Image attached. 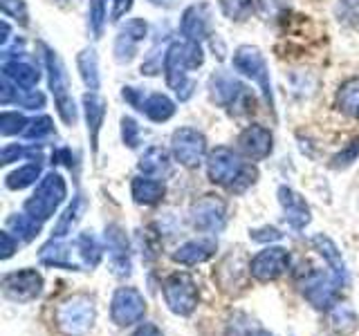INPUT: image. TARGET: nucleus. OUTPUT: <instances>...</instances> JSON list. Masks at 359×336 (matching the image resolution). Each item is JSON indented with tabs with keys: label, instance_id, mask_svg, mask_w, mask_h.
I'll return each instance as SVG.
<instances>
[{
	"label": "nucleus",
	"instance_id": "obj_1",
	"mask_svg": "<svg viewBox=\"0 0 359 336\" xmlns=\"http://www.w3.org/2000/svg\"><path fill=\"white\" fill-rule=\"evenodd\" d=\"M205 63V54H202L200 43L194 41H173L171 48L164 54V72H166V83L180 101H187L194 94L196 83L189 81V70H198Z\"/></svg>",
	"mask_w": 359,
	"mask_h": 336
},
{
	"label": "nucleus",
	"instance_id": "obj_2",
	"mask_svg": "<svg viewBox=\"0 0 359 336\" xmlns=\"http://www.w3.org/2000/svg\"><path fill=\"white\" fill-rule=\"evenodd\" d=\"M65 195H67V186L63 182V177L59 173H48L39 182L34 195L25 202V213L39 222L48 220L61 206Z\"/></svg>",
	"mask_w": 359,
	"mask_h": 336
},
{
	"label": "nucleus",
	"instance_id": "obj_3",
	"mask_svg": "<svg viewBox=\"0 0 359 336\" xmlns=\"http://www.w3.org/2000/svg\"><path fill=\"white\" fill-rule=\"evenodd\" d=\"M209 90H211V99L220 108H227L231 115H243V112L250 110V106H254V97L247 90V85H243L229 72L218 70L213 74L209 81Z\"/></svg>",
	"mask_w": 359,
	"mask_h": 336
},
{
	"label": "nucleus",
	"instance_id": "obj_4",
	"mask_svg": "<svg viewBox=\"0 0 359 336\" xmlns=\"http://www.w3.org/2000/svg\"><path fill=\"white\" fill-rule=\"evenodd\" d=\"M56 323L65 336H83L95 323V302L83 294H76L61 302L56 309Z\"/></svg>",
	"mask_w": 359,
	"mask_h": 336
},
{
	"label": "nucleus",
	"instance_id": "obj_5",
	"mask_svg": "<svg viewBox=\"0 0 359 336\" xmlns=\"http://www.w3.org/2000/svg\"><path fill=\"white\" fill-rule=\"evenodd\" d=\"M233 67L241 74H245L247 78H252L254 83H258V88L263 90V94L267 99L269 108H274V94H272V83H269V70H267V63L263 59L261 50L252 48V45H243V48H238L233 54Z\"/></svg>",
	"mask_w": 359,
	"mask_h": 336
},
{
	"label": "nucleus",
	"instance_id": "obj_6",
	"mask_svg": "<svg viewBox=\"0 0 359 336\" xmlns=\"http://www.w3.org/2000/svg\"><path fill=\"white\" fill-rule=\"evenodd\" d=\"M43 52H45V65H48L50 88H52V94H54V101H56V108H59V115L63 117V121L72 126V123L76 121V110H74V101L70 99V92H67L65 67H63L59 56H56V52H52L50 48H45V45H43Z\"/></svg>",
	"mask_w": 359,
	"mask_h": 336
},
{
	"label": "nucleus",
	"instance_id": "obj_7",
	"mask_svg": "<svg viewBox=\"0 0 359 336\" xmlns=\"http://www.w3.org/2000/svg\"><path fill=\"white\" fill-rule=\"evenodd\" d=\"M164 300L168 309L180 316H189L198 305V287L189 274H173L164 280Z\"/></svg>",
	"mask_w": 359,
	"mask_h": 336
},
{
	"label": "nucleus",
	"instance_id": "obj_8",
	"mask_svg": "<svg viewBox=\"0 0 359 336\" xmlns=\"http://www.w3.org/2000/svg\"><path fill=\"white\" fill-rule=\"evenodd\" d=\"M245 164L241 162V157L236 155L227 146H220V148L211 150L209 160H207V171H209V179L213 184H222V186H231L236 179L241 177V173L245 171Z\"/></svg>",
	"mask_w": 359,
	"mask_h": 336
},
{
	"label": "nucleus",
	"instance_id": "obj_9",
	"mask_svg": "<svg viewBox=\"0 0 359 336\" xmlns=\"http://www.w3.org/2000/svg\"><path fill=\"white\" fill-rule=\"evenodd\" d=\"M227 222V206L218 195H205L191 209V224L198 231L218 233Z\"/></svg>",
	"mask_w": 359,
	"mask_h": 336
},
{
	"label": "nucleus",
	"instance_id": "obj_10",
	"mask_svg": "<svg viewBox=\"0 0 359 336\" xmlns=\"http://www.w3.org/2000/svg\"><path fill=\"white\" fill-rule=\"evenodd\" d=\"M171 148H173V155L180 164L194 168L205 160L207 139H205V134L194 128H180L173 132Z\"/></svg>",
	"mask_w": 359,
	"mask_h": 336
},
{
	"label": "nucleus",
	"instance_id": "obj_11",
	"mask_svg": "<svg viewBox=\"0 0 359 336\" xmlns=\"http://www.w3.org/2000/svg\"><path fill=\"white\" fill-rule=\"evenodd\" d=\"M144 312H146V302L137 289H133V287L117 289L115 298H112V307H110V316L117 325L126 328V325L140 323L144 318Z\"/></svg>",
	"mask_w": 359,
	"mask_h": 336
},
{
	"label": "nucleus",
	"instance_id": "obj_12",
	"mask_svg": "<svg viewBox=\"0 0 359 336\" xmlns=\"http://www.w3.org/2000/svg\"><path fill=\"white\" fill-rule=\"evenodd\" d=\"M43 289V278L34 269H22V272L9 274L3 280V291L5 296L16 300V302H29L34 300Z\"/></svg>",
	"mask_w": 359,
	"mask_h": 336
},
{
	"label": "nucleus",
	"instance_id": "obj_13",
	"mask_svg": "<svg viewBox=\"0 0 359 336\" xmlns=\"http://www.w3.org/2000/svg\"><path fill=\"white\" fill-rule=\"evenodd\" d=\"M290 269V253L280 246H267L265 251L254 255V260L250 262V272L258 280H274L280 274H285Z\"/></svg>",
	"mask_w": 359,
	"mask_h": 336
},
{
	"label": "nucleus",
	"instance_id": "obj_14",
	"mask_svg": "<svg viewBox=\"0 0 359 336\" xmlns=\"http://www.w3.org/2000/svg\"><path fill=\"white\" fill-rule=\"evenodd\" d=\"M238 148L247 160L261 162L272 153V132L263 126H250L247 130L241 132Z\"/></svg>",
	"mask_w": 359,
	"mask_h": 336
},
{
	"label": "nucleus",
	"instance_id": "obj_15",
	"mask_svg": "<svg viewBox=\"0 0 359 336\" xmlns=\"http://www.w3.org/2000/svg\"><path fill=\"white\" fill-rule=\"evenodd\" d=\"M278 202L280 206H283V213H285V222L290 224L292 229H306L308 222H310V206L306 204V200H303L299 193H294L292 188L287 186H280L278 188Z\"/></svg>",
	"mask_w": 359,
	"mask_h": 336
},
{
	"label": "nucleus",
	"instance_id": "obj_16",
	"mask_svg": "<svg viewBox=\"0 0 359 336\" xmlns=\"http://www.w3.org/2000/svg\"><path fill=\"white\" fill-rule=\"evenodd\" d=\"M39 258H41V262L48 265V267H65V269L83 267L81 258H79V251H76V244L70 246V244H65L56 238H52V242H48L43 246Z\"/></svg>",
	"mask_w": 359,
	"mask_h": 336
},
{
	"label": "nucleus",
	"instance_id": "obj_17",
	"mask_svg": "<svg viewBox=\"0 0 359 336\" xmlns=\"http://www.w3.org/2000/svg\"><path fill=\"white\" fill-rule=\"evenodd\" d=\"M106 246L110 251V260H112V267H115V274L126 276L130 272V253H128L126 233L119 227H115V224H110L106 229Z\"/></svg>",
	"mask_w": 359,
	"mask_h": 336
},
{
	"label": "nucleus",
	"instance_id": "obj_18",
	"mask_svg": "<svg viewBox=\"0 0 359 336\" xmlns=\"http://www.w3.org/2000/svg\"><path fill=\"white\" fill-rule=\"evenodd\" d=\"M180 31H182L184 41L200 43L207 38L209 34V16L205 5H191L184 9L182 20H180Z\"/></svg>",
	"mask_w": 359,
	"mask_h": 336
},
{
	"label": "nucleus",
	"instance_id": "obj_19",
	"mask_svg": "<svg viewBox=\"0 0 359 336\" xmlns=\"http://www.w3.org/2000/svg\"><path fill=\"white\" fill-rule=\"evenodd\" d=\"M213 253H216V242L209 238H202V240H191L180 246V249L173 253V260L184 267H191V265L209 260Z\"/></svg>",
	"mask_w": 359,
	"mask_h": 336
},
{
	"label": "nucleus",
	"instance_id": "obj_20",
	"mask_svg": "<svg viewBox=\"0 0 359 336\" xmlns=\"http://www.w3.org/2000/svg\"><path fill=\"white\" fill-rule=\"evenodd\" d=\"M312 244L317 246V251L325 258V262H328V267H330V276L344 287L348 283V272H346V265L341 260V253L334 246V242L330 238H325V235H314Z\"/></svg>",
	"mask_w": 359,
	"mask_h": 336
},
{
	"label": "nucleus",
	"instance_id": "obj_21",
	"mask_svg": "<svg viewBox=\"0 0 359 336\" xmlns=\"http://www.w3.org/2000/svg\"><path fill=\"white\" fill-rule=\"evenodd\" d=\"M140 171L149 177L164 179L171 175V157H168V153L160 148V146H153V148H149L142 155Z\"/></svg>",
	"mask_w": 359,
	"mask_h": 336
},
{
	"label": "nucleus",
	"instance_id": "obj_22",
	"mask_svg": "<svg viewBox=\"0 0 359 336\" xmlns=\"http://www.w3.org/2000/svg\"><path fill=\"white\" fill-rule=\"evenodd\" d=\"M3 76L22 90H34L39 83V78H41L39 70H34V67L25 61H5L3 63Z\"/></svg>",
	"mask_w": 359,
	"mask_h": 336
},
{
	"label": "nucleus",
	"instance_id": "obj_23",
	"mask_svg": "<svg viewBox=\"0 0 359 336\" xmlns=\"http://www.w3.org/2000/svg\"><path fill=\"white\" fill-rule=\"evenodd\" d=\"M83 108H86L90 144H93V150H97L99 130H101V123H104V117H106V104L101 101V97H97V92H88L83 97Z\"/></svg>",
	"mask_w": 359,
	"mask_h": 336
},
{
	"label": "nucleus",
	"instance_id": "obj_24",
	"mask_svg": "<svg viewBox=\"0 0 359 336\" xmlns=\"http://www.w3.org/2000/svg\"><path fill=\"white\" fill-rule=\"evenodd\" d=\"M133 197L137 204H155L164 197V184L155 177H135L133 179Z\"/></svg>",
	"mask_w": 359,
	"mask_h": 336
},
{
	"label": "nucleus",
	"instance_id": "obj_25",
	"mask_svg": "<svg viewBox=\"0 0 359 336\" xmlns=\"http://www.w3.org/2000/svg\"><path fill=\"white\" fill-rule=\"evenodd\" d=\"M142 112L151 121L162 123V121H168V119L175 115V104L166 94H151L149 99L144 101Z\"/></svg>",
	"mask_w": 359,
	"mask_h": 336
},
{
	"label": "nucleus",
	"instance_id": "obj_26",
	"mask_svg": "<svg viewBox=\"0 0 359 336\" xmlns=\"http://www.w3.org/2000/svg\"><path fill=\"white\" fill-rule=\"evenodd\" d=\"M337 108L344 115L359 119V78H351V81H346L339 88V92H337Z\"/></svg>",
	"mask_w": 359,
	"mask_h": 336
},
{
	"label": "nucleus",
	"instance_id": "obj_27",
	"mask_svg": "<svg viewBox=\"0 0 359 336\" xmlns=\"http://www.w3.org/2000/svg\"><path fill=\"white\" fill-rule=\"evenodd\" d=\"M86 209V202L81 195H76L72 200V204L65 209V213L61 216V220L56 222V229H54V238L56 240H63L67 233H72V229L76 227V222L81 220V213Z\"/></svg>",
	"mask_w": 359,
	"mask_h": 336
},
{
	"label": "nucleus",
	"instance_id": "obj_28",
	"mask_svg": "<svg viewBox=\"0 0 359 336\" xmlns=\"http://www.w3.org/2000/svg\"><path fill=\"white\" fill-rule=\"evenodd\" d=\"M74 244H76V251H79V258H81L83 267H97L99 265L101 255H104V249H101L99 240L93 233H81Z\"/></svg>",
	"mask_w": 359,
	"mask_h": 336
},
{
	"label": "nucleus",
	"instance_id": "obj_29",
	"mask_svg": "<svg viewBox=\"0 0 359 336\" xmlns=\"http://www.w3.org/2000/svg\"><path fill=\"white\" fill-rule=\"evenodd\" d=\"M330 325L337 334H353L357 330V314L344 305V302H337L334 307H330Z\"/></svg>",
	"mask_w": 359,
	"mask_h": 336
},
{
	"label": "nucleus",
	"instance_id": "obj_30",
	"mask_svg": "<svg viewBox=\"0 0 359 336\" xmlns=\"http://www.w3.org/2000/svg\"><path fill=\"white\" fill-rule=\"evenodd\" d=\"M76 65H79V72H81L83 83L90 88V92H97L99 90V67H97L95 50H83L76 56Z\"/></svg>",
	"mask_w": 359,
	"mask_h": 336
},
{
	"label": "nucleus",
	"instance_id": "obj_31",
	"mask_svg": "<svg viewBox=\"0 0 359 336\" xmlns=\"http://www.w3.org/2000/svg\"><path fill=\"white\" fill-rule=\"evenodd\" d=\"M7 227L11 231H16V238H22V240H34L41 231V222L34 220L27 213H18V216L9 218L7 220Z\"/></svg>",
	"mask_w": 359,
	"mask_h": 336
},
{
	"label": "nucleus",
	"instance_id": "obj_32",
	"mask_svg": "<svg viewBox=\"0 0 359 336\" xmlns=\"http://www.w3.org/2000/svg\"><path fill=\"white\" fill-rule=\"evenodd\" d=\"M39 177H41V164L39 162L20 166L18 171H14L7 177V188H11V190L27 188V186H32L34 182H36Z\"/></svg>",
	"mask_w": 359,
	"mask_h": 336
},
{
	"label": "nucleus",
	"instance_id": "obj_33",
	"mask_svg": "<svg viewBox=\"0 0 359 336\" xmlns=\"http://www.w3.org/2000/svg\"><path fill=\"white\" fill-rule=\"evenodd\" d=\"M334 16L346 27H359V0H339L334 5Z\"/></svg>",
	"mask_w": 359,
	"mask_h": 336
},
{
	"label": "nucleus",
	"instance_id": "obj_34",
	"mask_svg": "<svg viewBox=\"0 0 359 336\" xmlns=\"http://www.w3.org/2000/svg\"><path fill=\"white\" fill-rule=\"evenodd\" d=\"M256 0H220L222 14L231 20H243L252 14Z\"/></svg>",
	"mask_w": 359,
	"mask_h": 336
},
{
	"label": "nucleus",
	"instance_id": "obj_35",
	"mask_svg": "<svg viewBox=\"0 0 359 336\" xmlns=\"http://www.w3.org/2000/svg\"><path fill=\"white\" fill-rule=\"evenodd\" d=\"M137 43H140L137 38H133L128 31L121 29L115 41V59L119 63H128L135 56V52H137Z\"/></svg>",
	"mask_w": 359,
	"mask_h": 336
},
{
	"label": "nucleus",
	"instance_id": "obj_36",
	"mask_svg": "<svg viewBox=\"0 0 359 336\" xmlns=\"http://www.w3.org/2000/svg\"><path fill=\"white\" fill-rule=\"evenodd\" d=\"M52 119L50 117H36L27 123V128L22 130V137L29 139V141H41L45 137H50L52 134Z\"/></svg>",
	"mask_w": 359,
	"mask_h": 336
},
{
	"label": "nucleus",
	"instance_id": "obj_37",
	"mask_svg": "<svg viewBox=\"0 0 359 336\" xmlns=\"http://www.w3.org/2000/svg\"><path fill=\"white\" fill-rule=\"evenodd\" d=\"M27 119L20 115V112H3L0 115V132L5 134V137H11V134H18L27 128Z\"/></svg>",
	"mask_w": 359,
	"mask_h": 336
},
{
	"label": "nucleus",
	"instance_id": "obj_38",
	"mask_svg": "<svg viewBox=\"0 0 359 336\" xmlns=\"http://www.w3.org/2000/svg\"><path fill=\"white\" fill-rule=\"evenodd\" d=\"M106 22V5L104 0H90V27L95 31V38L101 36Z\"/></svg>",
	"mask_w": 359,
	"mask_h": 336
},
{
	"label": "nucleus",
	"instance_id": "obj_39",
	"mask_svg": "<svg viewBox=\"0 0 359 336\" xmlns=\"http://www.w3.org/2000/svg\"><path fill=\"white\" fill-rule=\"evenodd\" d=\"M0 7H3L7 16L20 20L22 25H27V7L22 0H0Z\"/></svg>",
	"mask_w": 359,
	"mask_h": 336
},
{
	"label": "nucleus",
	"instance_id": "obj_40",
	"mask_svg": "<svg viewBox=\"0 0 359 336\" xmlns=\"http://www.w3.org/2000/svg\"><path fill=\"white\" fill-rule=\"evenodd\" d=\"M121 137H123V144L135 148V146L140 144V126L135 123V119L130 117H123L121 119Z\"/></svg>",
	"mask_w": 359,
	"mask_h": 336
},
{
	"label": "nucleus",
	"instance_id": "obj_41",
	"mask_svg": "<svg viewBox=\"0 0 359 336\" xmlns=\"http://www.w3.org/2000/svg\"><path fill=\"white\" fill-rule=\"evenodd\" d=\"M357 155H359V139L351 141V146H348L346 150H341L339 155L332 160V168H346V166H351L355 160H357Z\"/></svg>",
	"mask_w": 359,
	"mask_h": 336
},
{
	"label": "nucleus",
	"instance_id": "obj_42",
	"mask_svg": "<svg viewBox=\"0 0 359 336\" xmlns=\"http://www.w3.org/2000/svg\"><path fill=\"white\" fill-rule=\"evenodd\" d=\"M254 179H256V171H254L252 166H247L245 171L241 173V177L229 186V190H231V193H243V190H247L254 184Z\"/></svg>",
	"mask_w": 359,
	"mask_h": 336
},
{
	"label": "nucleus",
	"instance_id": "obj_43",
	"mask_svg": "<svg viewBox=\"0 0 359 336\" xmlns=\"http://www.w3.org/2000/svg\"><path fill=\"white\" fill-rule=\"evenodd\" d=\"M18 157H27V150L22 148V146H18V144H11V146H5L3 153H0V162L11 164V162H16Z\"/></svg>",
	"mask_w": 359,
	"mask_h": 336
},
{
	"label": "nucleus",
	"instance_id": "obj_44",
	"mask_svg": "<svg viewBox=\"0 0 359 336\" xmlns=\"http://www.w3.org/2000/svg\"><path fill=\"white\" fill-rule=\"evenodd\" d=\"M250 238L256 242H274V240H280V233L274 227H263V229H254L250 233Z\"/></svg>",
	"mask_w": 359,
	"mask_h": 336
},
{
	"label": "nucleus",
	"instance_id": "obj_45",
	"mask_svg": "<svg viewBox=\"0 0 359 336\" xmlns=\"http://www.w3.org/2000/svg\"><path fill=\"white\" fill-rule=\"evenodd\" d=\"M123 99L128 101V104L133 106V108H137V110H142L144 108V92L142 90H137V88H123Z\"/></svg>",
	"mask_w": 359,
	"mask_h": 336
},
{
	"label": "nucleus",
	"instance_id": "obj_46",
	"mask_svg": "<svg viewBox=\"0 0 359 336\" xmlns=\"http://www.w3.org/2000/svg\"><path fill=\"white\" fill-rule=\"evenodd\" d=\"M133 7V0H112V11H110V18L112 20H119L126 11Z\"/></svg>",
	"mask_w": 359,
	"mask_h": 336
},
{
	"label": "nucleus",
	"instance_id": "obj_47",
	"mask_svg": "<svg viewBox=\"0 0 359 336\" xmlns=\"http://www.w3.org/2000/svg\"><path fill=\"white\" fill-rule=\"evenodd\" d=\"M0 242H3V258H9L11 253H14L16 246H18V240L11 238V233H9V231L0 233Z\"/></svg>",
	"mask_w": 359,
	"mask_h": 336
},
{
	"label": "nucleus",
	"instance_id": "obj_48",
	"mask_svg": "<svg viewBox=\"0 0 359 336\" xmlns=\"http://www.w3.org/2000/svg\"><path fill=\"white\" fill-rule=\"evenodd\" d=\"M133 336H162V332H160V328H157V325L144 323V325H140V330L135 332Z\"/></svg>",
	"mask_w": 359,
	"mask_h": 336
},
{
	"label": "nucleus",
	"instance_id": "obj_49",
	"mask_svg": "<svg viewBox=\"0 0 359 336\" xmlns=\"http://www.w3.org/2000/svg\"><path fill=\"white\" fill-rule=\"evenodd\" d=\"M250 336H274V334H269L267 330H256V332H252Z\"/></svg>",
	"mask_w": 359,
	"mask_h": 336
}]
</instances>
